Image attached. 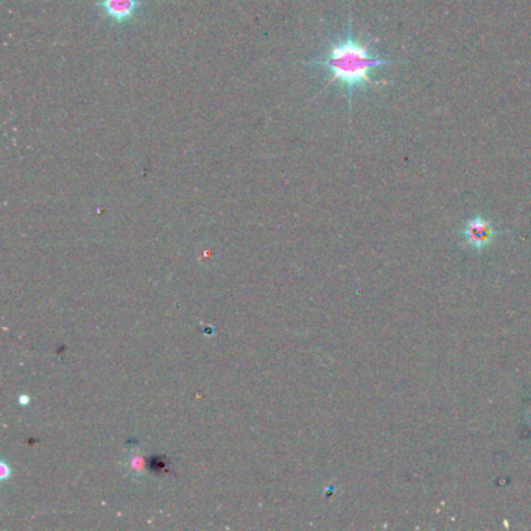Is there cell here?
<instances>
[{
	"mask_svg": "<svg viewBox=\"0 0 531 531\" xmlns=\"http://www.w3.org/2000/svg\"><path fill=\"white\" fill-rule=\"evenodd\" d=\"M401 60H387L374 55L370 43L354 35L351 8H349L348 27L345 36L334 39L321 57L304 61V66L315 67L328 72L329 80L324 89L338 85L345 91L348 99L349 116L352 113V100L357 91H373L379 88L380 81L374 80V72L382 67L394 66Z\"/></svg>",
	"mask_w": 531,
	"mask_h": 531,
	"instance_id": "1",
	"label": "cell"
},
{
	"mask_svg": "<svg viewBox=\"0 0 531 531\" xmlns=\"http://www.w3.org/2000/svg\"><path fill=\"white\" fill-rule=\"evenodd\" d=\"M95 7L106 21L116 27H125L142 15L147 0H97Z\"/></svg>",
	"mask_w": 531,
	"mask_h": 531,
	"instance_id": "2",
	"label": "cell"
},
{
	"mask_svg": "<svg viewBox=\"0 0 531 531\" xmlns=\"http://www.w3.org/2000/svg\"><path fill=\"white\" fill-rule=\"evenodd\" d=\"M496 228L493 223L485 219L483 215H475L466 222L465 228L461 229L460 236L465 240L468 247L474 250H483L489 247L497 237Z\"/></svg>",
	"mask_w": 531,
	"mask_h": 531,
	"instance_id": "3",
	"label": "cell"
}]
</instances>
